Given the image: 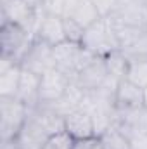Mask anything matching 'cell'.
I'll return each mask as SVG.
<instances>
[{"instance_id": "5b68a950", "label": "cell", "mask_w": 147, "mask_h": 149, "mask_svg": "<svg viewBox=\"0 0 147 149\" xmlns=\"http://www.w3.org/2000/svg\"><path fill=\"white\" fill-rule=\"evenodd\" d=\"M21 68L33 71L37 74H42L50 71L55 68V61H54V47L45 43L40 38H33V42L30 43L28 50L24 52L23 59H21Z\"/></svg>"}, {"instance_id": "52a82bcc", "label": "cell", "mask_w": 147, "mask_h": 149, "mask_svg": "<svg viewBox=\"0 0 147 149\" xmlns=\"http://www.w3.org/2000/svg\"><path fill=\"white\" fill-rule=\"evenodd\" d=\"M71 81L73 80L68 74H64L62 71H59L55 68L47 71V73H43L40 76L38 106H47V104H52V102L59 101L66 94V90H68Z\"/></svg>"}, {"instance_id": "f546056e", "label": "cell", "mask_w": 147, "mask_h": 149, "mask_svg": "<svg viewBox=\"0 0 147 149\" xmlns=\"http://www.w3.org/2000/svg\"><path fill=\"white\" fill-rule=\"evenodd\" d=\"M128 2H147V0H128Z\"/></svg>"}, {"instance_id": "d4e9b609", "label": "cell", "mask_w": 147, "mask_h": 149, "mask_svg": "<svg viewBox=\"0 0 147 149\" xmlns=\"http://www.w3.org/2000/svg\"><path fill=\"white\" fill-rule=\"evenodd\" d=\"M130 149H147V132H137L128 135Z\"/></svg>"}, {"instance_id": "277c9868", "label": "cell", "mask_w": 147, "mask_h": 149, "mask_svg": "<svg viewBox=\"0 0 147 149\" xmlns=\"http://www.w3.org/2000/svg\"><path fill=\"white\" fill-rule=\"evenodd\" d=\"M33 38L35 37L30 31H26L19 24L9 23V21L0 23V50H2L0 56L10 57L16 63H21Z\"/></svg>"}, {"instance_id": "2e32d148", "label": "cell", "mask_w": 147, "mask_h": 149, "mask_svg": "<svg viewBox=\"0 0 147 149\" xmlns=\"http://www.w3.org/2000/svg\"><path fill=\"white\" fill-rule=\"evenodd\" d=\"M104 63H106V68H107V74H109V78L116 80V81H121V80L126 78L130 59H128V56H126L121 49L111 52L109 56H106V57H104Z\"/></svg>"}, {"instance_id": "ffe728a7", "label": "cell", "mask_w": 147, "mask_h": 149, "mask_svg": "<svg viewBox=\"0 0 147 149\" xmlns=\"http://www.w3.org/2000/svg\"><path fill=\"white\" fill-rule=\"evenodd\" d=\"M73 144H74L73 137L66 130H61V132L52 134L42 149H73Z\"/></svg>"}, {"instance_id": "5bb4252c", "label": "cell", "mask_w": 147, "mask_h": 149, "mask_svg": "<svg viewBox=\"0 0 147 149\" xmlns=\"http://www.w3.org/2000/svg\"><path fill=\"white\" fill-rule=\"evenodd\" d=\"M83 99H85V90H81L74 81H71L66 94L59 101H55L52 104H47V106L50 109H54L57 114H61L62 118H66L68 114H71L73 111L80 109L83 106Z\"/></svg>"}, {"instance_id": "ac0fdd59", "label": "cell", "mask_w": 147, "mask_h": 149, "mask_svg": "<svg viewBox=\"0 0 147 149\" xmlns=\"http://www.w3.org/2000/svg\"><path fill=\"white\" fill-rule=\"evenodd\" d=\"M99 144L102 149H130L128 135L114 125L99 135Z\"/></svg>"}, {"instance_id": "4316f807", "label": "cell", "mask_w": 147, "mask_h": 149, "mask_svg": "<svg viewBox=\"0 0 147 149\" xmlns=\"http://www.w3.org/2000/svg\"><path fill=\"white\" fill-rule=\"evenodd\" d=\"M24 3H28L30 7H33V9H40L42 7V0H23Z\"/></svg>"}, {"instance_id": "e0dca14e", "label": "cell", "mask_w": 147, "mask_h": 149, "mask_svg": "<svg viewBox=\"0 0 147 149\" xmlns=\"http://www.w3.org/2000/svg\"><path fill=\"white\" fill-rule=\"evenodd\" d=\"M21 64H16L5 71H0V97H16L21 80Z\"/></svg>"}, {"instance_id": "7c38bea8", "label": "cell", "mask_w": 147, "mask_h": 149, "mask_svg": "<svg viewBox=\"0 0 147 149\" xmlns=\"http://www.w3.org/2000/svg\"><path fill=\"white\" fill-rule=\"evenodd\" d=\"M64 130L73 137V139H88V137H97L95 135V127L92 114L85 108H80L68 114L64 118Z\"/></svg>"}, {"instance_id": "7402d4cb", "label": "cell", "mask_w": 147, "mask_h": 149, "mask_svg": "<svg viewBox=\"0 0 147 149\" xmlns=\"http://www.w3.org/2000/svg\"><path fill=\"white\" fill-rule=\"evenodd\" d=\"M64 3H66V0H42L40 10H42L43 14L62 16V14H64Z\"/></svg>"}, {"instance_id": "cb8c5ba5", "label": "cell", "mask_w": 147, "mask_h": 149, "mask_svg": "<svg viewBox=\"0 0 147 149\" xmlns=\"http://www.w3.org/2000/svg\"><path fill=\"white\" fill-rule=\"evenodd\" d=\"M128 57H139V56H147V33H144L132 47L123 50Z\"/></svg>"}, {"instance_id": "7a4b0ae2", "label": "cell", "mask_w": 147, "mask_h": 149, "mask_svg": "<svg viewBox=\"0 0 147 149\" xmlns=\"http://www.w3.org/2000/svg\"><path fill=\"white\" fill-rule=\"evenodd\" d=\"M97 56L81 47V43L73 42H62L54 47V61H55V70L62 71L73 80L80 70H83L88 63H92Z\"/></svg>"}, {"instance_id": "8fae6325", "label": "cell", "mask_w": 147, "mask_h": 149, "mask_svg": "<svg viewBox=\"0 0 147 149\" xmlns=\"http://www.w3.org/2000/svg\"><path fill=\"white\" fill-rule=\"evenodd\" d=\"M62 17L73 19L83 28H88L90 24L101 19V14L92 3V0H66Z\"/></svg>"}, {"instance_id": "3957f363", "label": "cell", "mask_w": 147, "mask_h": 149, "mask_svg": "<svg viewBox=\"0 0 147 149\" xmlns=\"http://www.w3.org/2000/svg\"><path fill=\"white\" fill-rule=\"evenodd\" d=\"M81 47L95 54L97 57H106L111 52L119 50L118 40L114 37V31L111 28L107 17H101L88 28H85V35L81 40Z\"/></svg>"}, {"instance_id": "484cf974", "label": "cell", "mask_w": 147, "mask_h": 149, "mask_svg": "<svg viewBox=\"0 0 147 149\" xmlns=\"http://www.w3.org/2000/svg\"><path fill=\"white\" fill-rule=\"evenodd\" d=\"M99 146V137H88V139H74L73 149H95Z\"/></svg>"}, {"instance_id": "6da1fadb", "label": "cell", "mask_w": 147, "mask_h": 149, "mask_svg": "<svg viewBox=\"0 0 147 149\" xmlns=\"http://www.w3.org/2000/svg\"><path fill=\"white\" fill-rule=\"evenodd\" d=\"M31 108L16 97H0V142L14 141L26 123Z\"/></svg>"}, {"instance_id": "9a60e30c", "label": "cell", "mask_w": 147, "mask_h": 149, "mask_svg": "<svg viewBox=\"0 0 147 149\" xmlns=\"http://www.w3.org/2000/svg\"><path fill=\"white\" fill-rule=\"evenodd\" d=\"M38 88H40V74L33 73V71H28V70H23L16 99H19L21 102H24L30 108H37Z\"/></svg>"}, {"instance_id": "f1b7e54d", "label": "cell", "mask_w": 147, "mask_h": 149, "mask_svg": "<svg viewBox=\"0 0 147 149\" xmlns=\"http://www.w3.org/2000/svg\"><path fill=\"white\" fill-rule=\"evenodd\" d=\"M9 2H10V0H0V7H2V5H7Z\"/></svg>"}, {"instance_id": "4dcf8cb0", "label": "cell", "mask_w": 147, "mask_h": 149, "mask_svg": "<svg viewBox=\"0 0 147 149\" xmlns=\"http://www.w3.org/2000/svg\"><path fill=\"white\" fill-rule=\"evenodd\" d=\"M95 149H102V148H101V144H99V146H97V148H95Z\"/></svg>"}, {"instance_id": "603a6c76", "label": "cell", "mask_w": 147, "mask_h": 149, "mask_svg": "<svg viewBox=\"0 0 147 149\" xmlns=\"http://www.w3.org/2000/svg\"><path fill=\"white\" fill-rule=\"evenodd\" d=\"M119 2H121V0H92V3H94L95 9L99 10L101 17L111 16V14L116 10V7L119 5Z\"/></svg>"}, {"instance_id": "d6986e66", "label": "cell", "mask_w": 147, "mask_h": 149, "mask_svg": "<svg viewBox=\"0 0 147 149\" xmlns=\"http://www.w3.org/2000/svg\"><path fill=\"white\" fill-rule=\"evenodd\" d=\"M128 74L126 78L133 81L135 85L146 88L147 87V56H139V57H128Z\"/></svg>"}, {"instance_id": "9c48e42d", "label": "cell", "mask_w": 147, "mask_h": 149, "mask_svg": "<svg viewBox=\"0 0 147 149\" xmlns=\"http://www.w3.org/2000/svg\"><path fill=\"white\" fill-rule=\"evenodd\" d=\"M109 78L107 74V68L104 63V57H95L92 63H88L83 70H80L76 76L73 78V81L85 92H92L101 88L106 80Z\"/></svg>"}, {"instance_id": "83f0119b", "label": "cell", "mask_w": 147, "mask_h": 149, "mask_svg": "<svg viewBox=\"0 0 147 149\" xmlns=\"http://www.w3.org/2000/svg\"><path fill=\"white\" fill-rule=\"evenodd\" d=\"M144 108H147V87L144 88Z\"/></svg>"}, {"instance_id": "30bf717a", "label": "cell", "mask_w": 147, "mask_h": 149, "mask_svg": "<svg viewBox=\"0 0 147 149\" xmlns=\"http://www.w3.org/2000/svg\"><path fill=\"white\" fill-rule=\"evenodd\" d=\"M35 37L43 40L45 43L55 47L62 42H66L64 35V17L62 16H54V14H42L38 21Z\"/></svg>"}, {"instance_id": "4fadbf2b", "label": "cell", "mask_w": 147, "mask_h": 149, "mask_svg": "<svg viewBox=\"0 0 147 149\" xmlns=\"http://www.w3.org/2000/svg\"><path fill=\"white\" fill-rule=\"evenodd\" d=\"M116 108L118 109H139L144 108V88L130 81L121 80L116 87Z\"/></svg>"}, {"instance_id": "44dd1931", "label": "cell", "mask_w": 147, "mask_h": 149, "mask_svg": "<svg viewBox=\"0 0 147 149\" xmlns=\"http://www.w3.org/2000/svg\"><path fill=\"white\" fill-rule=\"evenodd\" d=\"M64 35L68 42H73V43H81L83 35H85V28L81 24H78L73 19H66L64 17Z\"/></svg>"}, {"instance_id": "ba28073f", "label": "cell", "mask_w": 147, "mask_h": 149, "mask_svg": "<svg viewBox=\"0 0 147 149\" xmlns=\"http://www.w3.org/2000/svg\"><path fill=\"white\" fill-rule=\"evenodd\" d=\"M107 17H111L116 23H121V24L147 31V2L121 0L119 5L116 7V10Z\"/></svg>"}, {"instance_id": "8992f818", "label": "cell", "mask_w": 147, "mask_h": 149, "mask_svg": "<svg viewBox=\"0 0 147 149\" xmlns=\"http://www.w3.org/2000/svg\"><path fill=\"white\" fill-rule=\"evenodd\" d=\"M42 14H43V12H42L40 9L30 7V5L24 3L23 0H10L7 5H2V7H0L2 23H3V21H9V23L19 24V26H23L26 31H30L33 37H35V31H37L38 21H40Z\"/></svg>"}]
</instances>
